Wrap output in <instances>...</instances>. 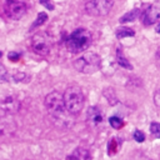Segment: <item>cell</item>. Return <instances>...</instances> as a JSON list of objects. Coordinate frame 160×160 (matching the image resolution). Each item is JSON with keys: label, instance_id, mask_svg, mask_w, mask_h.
Returning <instances> with one entry per match:
<instances>
[{"label": "cell", "instance_id": "9", "mask_svg": "<svg viewBox=\"0 0 160 160\" xmlns=\"http://www.w3.org/2000/svg\"><path fill=\"white\" fill-rule=\"evenodd\" d=\"M6 14L12 20H20L26 14V4L21 0L6 2Z\"/></svg>", "mask_w": 160, "mask_h": 160}, {"label": "cell", "instance_id": "11", "mask_svg": "<svg viewBox=\"0 0 160 160\" xmlns=\"http://www.w3.org/2000/svg\"><path fill=\"white\" fill-rule=\"evenodd\" d=\"M104 120V115H102V111L101 109H99L98 106H90L86 111V121L90 126L92 128H96L99 125H101Z\"/></svg>", "mask_w": 160, "mask_h": 160}, {"label": "cell", "instance_id": "7", "mask_svg": "<svg viewBox=\"0 0 160 160\" xmlns=\"http://www.w3.org/2000/svg\"><path fill=\"white\" fill-rule=\"evenodd\" d=\"M159 20H160V0L150 4L141 12V21L146 26H150Z\"/></svg>", "mask_w": 160, "mask_h": 160}, {"label": "cell", "instance_id": "19", "mask_svg": "<svg viewBox=\"0 0 160 160\" xmlns=\"http://www.w3.org/2000/svg\"><path fill=\"white\" fill-rule=\"evenodd\" d=\"M109 122H110V125H111L114 129H120V128L124 126V121H122V119H120L119 116H111V118L109 119Z\"/></svg>", "mask_w": 160, "mask_h": 160}, {"label": "cell", "instance_id": "20", "mask_svg": "<svg viewBox=\"0 0 160 160\" xmlns=\"http://www.w3.org/2000/svg\"><path fill=\"white\" fill-rule=\"evenodd\" d=\"M150 131H151L152 136L160 139V124H159V122L152 121V122L150 124Z\"/></svg>", "mask_w": 160, "mask_h": 160}, {"label": "cell", "instance_id": "5", "mask_svg": "<svg viewBox=\"0 0 160 160\" xmlns=\"http://www.w3.org/2000/svg\"><path fill=\"white\" fill-rule=\"evenodd\" d=\"M114 5V0H88L84 9L88 15L91 16H105L109 14Z\"/></svg>", "mask_w": 160, "mask_h": 160}, {"label": "cell", "instance_id": "16", "mask_svg": "<svg viewBox=\"0 0 160 160\" xmlns=\"http://www.w3.org/2000/svg\"><path fill=\"white\" fill-rule=\"evenodd\" d=\"M12 80L16 81V82H28L30 80V76L24 72V71H15L12 75H11Z\"/></svg>", "mask_w": 160, "mask_h": 160}, {"label": "cell", "instance_id": "17", "mask_svg": "<svg viewBox=\"0 0 160 160\" xmlns=\"http://www.w3.org/2000/svg\"><path fill=\"white\" fill-rule=\"evenodd\" d=\"M46 20H48V15H46V12H44V11L39 12V14H38V18H36V19H35V21L32 22V25H31L30 30H32V29H35V28H38V26H40V25H42Z\"/></svg>", "mask_w": 160, "mask_h": 160}, {"label": "cell", "instance_id": "14", "mask_svg": "<svg viewBox=\"0 0 160 160\" xmlns=\"http://www.w3.org/2000/svg\"><path fill=\"white\" fill-rule=\"evenodd\" d=\"M140 10L139 9H134V10H131V11H128L126 14H124L120 19H119V21L121 22V24H125V22H130V21H134L139 15H140Z\"/></svg>", "mask_w": 160, "mask_h": 160}, {"label": "cell", "instance_id": "15", "mask_svg": "<svg viewBox=\"0 0 160 160\" xmlns=\"http://www.w3.org/2000/svg\"><path fill=\"white\" fill-rule=\"evenodd\" d=\"M115 35L118 39H124V38H130V36H134L135 35V31L130 28H126V26H122V28H119L116 29L115 31Z\"/></svg>", "mask_w": 160, "mask_h": 160}, {"label": "cell", "instance_id": "13", "mask_svg": "<svg viewBox=\"0 0 160 160\" xmlns=\"http://www.w3.org/2000/svg\"><path fill=\"white\" fill-rule=\"evenodd\" d=\"M116 61L118 64L124 68V69H128V70H132V65L130 64V61L125 58V55L122 54V50L121 49H118L116 50Z\"/></svg>", "mask_w": 160, "mask_h": 160}, {"label": "cell", "instance_id": "27", "mask_svg": "<svg viewBox=\"0 0 160 160\" xmlns=\"http://www.w3.org/2000/svg\"><path fill=\"white\" fill-rule=\"evenodd\" d=\"M156 56L160 59V46H159V48H158V50H156Z\"/></svg>", "mask_w": 160, "mask_h": 160}, {"label": "cell", "instance_id": "23", "mask_svg": "<svg viewBox=\"0 0 160 160\" xmlns=\"http://www.w3.org/2000/svg\"><path fill=\"white\" fill-rule=\"evenodd\" d=\"M39 2H40L44 8H46L48 10H54V9H55V6H54V4H52V0H39Z\"/></svg>", "mask_w": 160, "mask_h": 160}, {"label": "cell", "instance_id": "24", "mask_svg": "<svg viewBox=\"0 0 160 160\" xmlns=\"http://www.w3.org/2000/svg\"><path fill=\"white\" fill-rule=\"evenodd\" d=\"M154 104H155L158 108H160V88L156 90V92H155V95H154Z\"/></svg>", "mask_w": 160, "mask_h": 160}, {"label": "cell", "instance_id": "25", "mask_svg": "<svg viewBox=\"0 0 160 160\" xmlns=\"http://www.w3.org/2000/svg\"><path fill=\"white\" fill-rule=\"evenodd\" d=\"M19 58H20V54H19V52H15V51H10V52H9V59H10V60L16 61Z\"/></svg>", "mask_w": 160, "mask_h": 160}, {"label": "cell", "instance_id": "28", "mask_svg": "<svg viewBox=\"0 0 160 160\" xmlns=\"http://www.w3.org/2000/svg\"><path fill=\"white\" fill-rule=\"evenodd\" d=\"M10 1H15V0H6V2H10Z\"/></svg>", "mask_w": 160, "mask_h": 160}, {"label": "cell", "instance_id": "10", "mask_svg": "<svg viewBox=\"0 0 160 160\" xmlns=\"http://www.w3.org/2000/svg\"><path fill=\"white\" fill-rule=\"evenodd\" d=\"M15 131H16V124L14 119L11 118V115L5 114L4 116H1L0 118V136L8 138V136L14 135Z\"/></svg>", "mask_w": 160, "mask_h": 160}, {"label": "cell", "instance_id": "18", "mask_svg": "<svg viewBox=\"0 0 160 160\" xmlns=\"http://www.w3.org/2000/svg\"><path fill=\"white\" fill-rule=\"evenodd\" d=\"M104 96L108 99L109 104H111V105H115V104L118 102V99H116L115 91H114L111 88H108V89H105V90H104Z\"/></svg>", "mask_w": 160, "mask_h": 160}, {"label": "cell", "instance_id": "6", "mask_svg": "<svg viewBox=\"0 0 160 160\" xmlns=\"http://www.w3.org/2000/svg\"><path fill=\"white\" fill-rule=\"evenodd\" d=\"M30 48L34 54L39 56H48L51 50V41L45 34L38 32L31 38Z\"/></svg>", "mask_w": 160, "mask_h": 160}, {"label": "cell", "instance_id": "12", "mask_svg": "<svg viewBox=\"0 0 160 160\" xmlns=\"http://www.w3.org/2000/svg\"><path fill=\"white\" fill-rule=\"evenodd\" d=\"M69 160H91V154L86 148L79 146L70 154Z\"/></svg>", "mask_w": 160, "mask_h": 160}, {"label": "cell", "instance_id": "21", "mask_svg": "<svg viewBox=\"0 0 160 160\" xmlns=\"http://www.w3.org/2000/svg\"><path fill=\"white\" fill-rule=\"evenodd\" d=\"M9 79H10V75L6 70V68L0 62V82H6V81H9Z\"/></svg>", "mask_w": 160, "mask_h": 160}, {"label": "cell", "instance_id": "29", "mask_svg": "<svg viewBox=\"0 0 160 160\" xmlns=\"http://www.w3.org/2000/svg\"><path fill=\"white\" fill-rule=\"evenodd\" d=\"M1 56H2V52H1V51H0V58H1Z\"/></svg>", "mask_w": 160, "mask_h": 160}, {"label": "cell", "instance_id": "26", "mask_svg": "<svg viewBox=\"0 0 160 160\" xmlns=\"http://www.w3.org/2000/svg\"><path fill=\"white\" fill-rule=\"evenodd\" d=\"M155 31H156L158 34H160V21L156 22V25H155Z\"/></svg>", "mask_w": 160, "mask_h": 160}, {"label": "cell", "instance_id": "8", "mask_svg": "<svg viewBox=\"0 0 160 160\" xmlns=\"http://www.w3.org/2000/svg\"><path fill=\"white\" fill-rule=\"evenodd\" d=\"M0 109L8 114L12 115L20 109V100L15 94H5L0 98Z\"/></svg>", "mask_w": 160, "mask_h": 160}, {"label": "cell", "instance_id": "3", "mask_svg": "<svg viewBox=\"0 0 160 160\" xmlns=\"http://www.w3.org/2000/svg\"><path fill=\"white\" fill-rule=\"evenodd\" d=\"M101 66V58L96 52H85L74 60V68L81 74H94Z\"/></svg>", "mask_w": 160, "mask_h": 160}, {"label": "cell", "instance_id": "22", "mask_svg": "<svg viewBox=\"0 0 160 160\" xmlns=\"http://www.w3.org/2000/svg\"><path fill=\"white\" fill-rule=\"evenodd\" d=\"M134 139L138 142H142L145 140V134L142 131H140V130H135L134 131Z\"/></svg>", "mask_w": 160, "mask_h": 160}, {"label": "cell", "instance_id": "4", "mask_svg": "<svg viewBox=\"0 0 160 160\" xmlns=\"http://www.w3.org/2000/svg\"><path fill=\"white\" fill-rule=\"evenodd\" d=\"M46 110L56 118H60L66 111L65 101H64V94H60L59 91H51L45 96L44 100Z\"/></svg>", "mask_w": 160, "mask_h": 160}, {"label": "cell", "instance_id": "1", "mask_svg": "<svg viewBox=\"0 0 160 160\" xmlns=\"http://www.w3.org/2000/svg\"><path fill=\"white\" fill-rule=\"evenodd\" d=\"M92 41V36L90 34L89 30L80 28L74 30L66 39V48L69 51H71L72 54H78V52H82L85 51Z\"/></svg>", "mask_w": 160, "mask_h": 160}, {"label": "cell", "instance_id": "2", "mask_svg": "<svg viewBox=\"0 0 160 160\" xmlns=\"http://www.w3.org/2000/svg\"><path fill=\"white\" fill-rule=\"evenodd\" d=\"M64 101H65V108L69 114L76 115L79 114L82 108H84V92L80 86L78 85H70L66 88L64 91Z\"/></svg>", "mask_w": 160, "mask_h": 160}]
</instances>
